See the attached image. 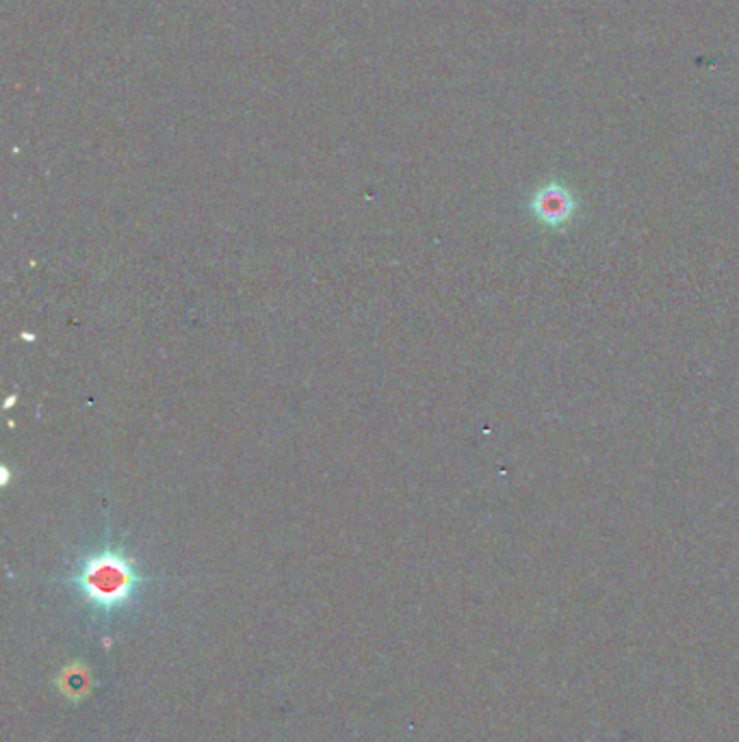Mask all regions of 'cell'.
<instances>
[{
  "label": "cell",
  "instance_id": "obj_1",
  "mask_svg": "<svg viewBox=\"0 0 739 742\" xmlns=\"http://www.w3.org/2000/svg\"><path fill=\"white\" fill-rule=\"evenodd\" d=\"M148 582L135 558L118 543H103L81 556L68 578L72 591L100 616L131 608Z\"/></svg>",
  "mask_w": 739,
  "mask_h": 742
},
{
  "label": "cell",
  "instance_id": "obj_2",
  "mask_svg": "<svg viewBox=\"0 0 739 742\" xmlns=\"http://www.w3.org/2000/svg\"><path fill=\"white\" fill-rule=\"evenodd\" d=\"M575 198L571 196V191L558 182L545 185L532 200V209L538 215V220H543L547 226H562L567 224L573 213H575Z\"/></svg>",
  "mask_w": 739,
  "mask_h": 742
}]
</instances>
